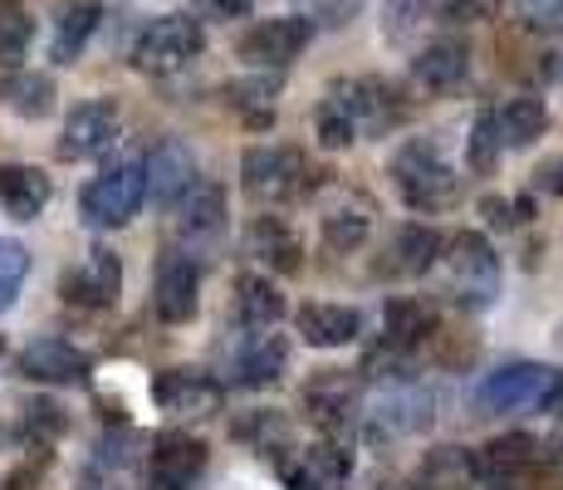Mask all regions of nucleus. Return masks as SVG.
<instances>
[{
	"instance_id": "423d86ee",
	"label": "nucleus",
	"mask_w": 563,
	"mask_h": 490,
	"mask_svg": "<svg viewBox=\"0 0 563 490\" xmlns=\"http://www.w3.org/2000/svg\"><path fill=\"white\" fill-rule=\"evenodd\" d=\"M305 172H309V162L299 148L260 143V148H245V157H241V187L260 206H279L305 192Z\"/></svg>"
},
{
	"instance_id": "39448f33",
	"label": "nucleus",
	"mask_w": 563,
	"mask_h": 490,
	"mask_svg": "<svg viewBox=\"0 0 563 490\" xmlns=\"http://www.w3.org/2000/svg\"><path fill=\"white\" fill-rule=\"evenodd\" d=\"M201 45H206L201 20H191V15H157L153 25L137 35L133 69L137 74H153V79H167V74L187 69V64L201 54Z\"/></svg>"
},
{
	"instance_id": "393cba45",
	"label": "nucleus",
	"mask_w": 563,
	"mask_h": 490,
	"mask_svg": "<svg viewBox=\"0 0 563 490\" xmlns=\"http://www.w3.org/2000/svg\"><path fill=\"white\" fill-rule=\"evenodd\" d=\"M49 177L30 162H5L0 167V206H5L15 221H35L40 211L49 206Z\"/></svg>"
},
{
	"instance_id": "f8f14e48",
	"label": "nucleus",
	"mask_w": 563,
	"mask_h": 490,
	"mask_svg": "<svg viewBox=\"0 0 563 490\" xmlns=\"http://www.w3.org/2000/svg\"><path fill=\"white\" fill-rule=\"evenodd\" d=\"M118 128H123V118H118V104H108V98H89V104H79L69 118H64L59 157L64 162L103 157V152L118 143Z\"/></svg>"
},
{
	"instance_id": "79ce46f5",
	"label": "nucleus",
	"mask_w": 563,
	"mask_h": 490,
	"mask_svg": "<svg viewBox=\"0 0 563 490\" xmlns=\"http://www.w3.org/2000/svg\"><path fill=\"white\" fill-rule=\"evenodd\" d=\"M446 20H461V25H481V20L500 15V0H441Z\"/></svg>"
},
{
	"instance_id": "dca6fc26",
	"label": "nucleus",
	"mask_w": 563,
	"mask_h": 490,
	"mask_svg": "<svg viewBox=\"0 0 563 490\" xmlns=\"http://www.w3.org/2000/svg\"><path fill=\"white\" fill-rule=\"evenodd\" d=\"M118 294H123V260L108 246L89 250L84 265H74L69 275H64V300L79 304V309H108Z\"/></svg>"
},
{
	"instance_id": "a18cd8bd",
	"label": "nucleus",
	"mask_w": 563,
	"mask_h": 490,
	"mask_svg": "<svg viewBox=\"0 0 563 490\" xmlns=\"http://www.w3.org/2000/svg\"><path fill=\"white\" fill-rule=\"evenodd\" d=\"M481 216L495 226V231H505V226L515 221V216H510V202H505V196H485V202H481Z\"/></svg>"
},
{
	"instance_id": "f3484780",
	"label": "nucleus",
	"mask_w": 563,
	"mask_h": 490,
	"mask_svg": "<svg viewBox=\"0 0 563 490\" xmlns=\"http://www.w3.org/2000/svg\"><path fill=\"white\" fill-rule=\"evenodd\" d=\"M143 172H147V202H157V206H177L181 192L201 177L197 157H191V148L181 138H162L143 157Z\"/></svg>"
},
{
	"instance_id": "6e6552de",
	"label": "nucleus",
	"mask_w": 563,
	"mask_h": 490,
	"mask_svg": "<svg viewBox=\"0 0 563 490\" xmlns=\"http://www.w3.org/2000/svg\"><path fill=\"white\" fill-rule=\"evenodd\" d=\"M313 40V25L305 15H275V20H260L241 35V59L251 64V69H289V64L299 59V54L309 50Z\"/></svg>"
},
{
	"instance_id": "2f4dec72",
	"label": "nucleus",
	"mask_w": 563,
	"mask_h": 490,
	"mask_svg": "<svg viewBox=\"0 0 563 490\" xmlns=\"http://www.w3.org/2000/svg\"><path fill=\"white\" fill-rule=\"evenodd\" d=\"M383 334L397 353H402V348H417L421 339L437 334V309L421 300H387L383 304Z\"/></svg>"
},
{
	"instance_id": "58836bf2",
	"label": "nucleus",
	"mask_w": 563,
	"mask_h": 490,
	"mask_svg": "<svg viewBox=\"0 0 563 490\" xmlns=\"http://www.w3.org/2000/svg\"><path fill=\"white\" fill-rule=\"evenodd\" d=\"M25 275H30V250L20 246V241H0V314L15 304V294H20V285H25Z\"/></svg>"
},
{
	"instance_id": "4be33fe9",
	"label": "nucleus",
	"mask_w": 563,
	"mask_h": 490,
	"mask_svg": "<svg viewBox=\"0 0 563 490\" xmlns=\"http://www.w3.org/2000/svg\"><path fill=\"white\" fill-rule=\"evenodd\" d=\"M353 476V451L339 437L313 442L295 466V490H349Z\"/></svg>"
},
{
	"instance_id": "a878e982",
	"label": "nucleus",
	"mask_w": 563,
	"mask_h": 490,
	"mask_svg": "<svg viewBox=\"0 0 563 490\" xmlns=\"http://www.w3.org/2000/svg\"><path fill=\"white\" fill-rule=\"evenodd\" d=\"M539 461V442L525 437V432H510V437H495L485 451H475V466H481L485 481L505 486V481H519L525 471H534Z\"/></svg>"
},
{
	"instance_id": "4468645a",
	"label": "nucleus",
	"mask_w": 563,
	"mask_h": 490,
	"mask_svg": "<svg viewBox=\"0 0 563 490\" xmlns=\"http://www.w3.org/2000/svg\"><path fill=\"white\" fill-rule=\"evenodd\" d=\"M153 402L172 417H211L221 407V383L201 368H167L153 378Z\"/></svg>"
},
{
	"instance_id": "7ed1b4c3",
	"label": "nucleus",
	"mask_w": 563,
	"mask_h": 490,
	"mask_svg": "<svg viewBox=\"0 0 563 490\" xmlns=\"http://www.w3.org/2000/svg\"><path fill=\"white\" fill-rule=\"evenodd\" d=\"M147 202V172L143 157H123V162H108L99 177L79 192V211L84 226L93 231H118L137 216V206Z\"/></svg>"
},
{
	"instance_id": "b1692460",
	"label": "nucleus",
	"mask_w": 563,
	"mask_h": 490,
	"mask_svg": "<svg viewBox=\"0 0 563 490\" xmlns=\"http://www.w3.org/2000/svg\"><path fill=\"white\" fill-rule=\"evenodd\" d=\"M465 74H471V50L456 45V40H431V45L417 50V59H411V79L431 94H451Z\"/></svg>"
},
{
	"instance_id": "5701e85b",
	"label": "nucleus",
	"mask_w": 563,
	"mask_h": 490,
	"mask_svg": "<svg viewBox=\"0 0 563 490\" xmlns=\"http://www.w3.org/2000/svg\"><path fill=\"white\" fill-rule=\"evenodd\" d=\"M363 334V314L353 304H305L299 309V339L309 348H343Z\"/></svg>"
},
{
	"instance_id": "aec40b11",
	"label": "nucleus",
	"mask_w": 563,
	"mask_h": 490,
	"mask_svg": "<svg viewBox=\"0 0 563 490\" xmlns=\"http://www.w3.org/2000/svg\"><path fill=\"white\" fill-rule=\"evenodd\" d=\"M289 373V339L275 329H245L235 353V383L241 388H275Z\"/></svg>"
},
{
	"instance_id": "9d476101",
	"label": "nucleus",
	"mask_w": 563,
	"mask_h": 490,
	"mask_svg": "<svg viewBox=\"0 0 563 490\" xmlns=\"http://www.w3.org/2000/svg\"><path fill=\"white\" fill-rule=\"evenodd\" d=\"M431 417H437V402H431V392L417 388V383H397V388L377 392L373 412H367V437H377V442L417 437V432L431 427Z\"/></svg>"
},
{
	"instance_id": "bb28decb",
	"label": "nucleus",
	"mask_w": 563,
	"mask_h": 490,
	"mask_svg": "<svg viewBox=\"0 0 563 490\" xmlns=\"http://www.w3.org/2000/svg\"><path fill=\"white\" fill-rule=\"evenodd\" d=\"M285 319V290L265 275H241L235 280V324L241 329H275Z\"/></svg>"
},
{
	"instance_id": "ddd939ff",
	"label": "nucleus",
	"mask_w": 563,
	"mask_h": 490,
	"mask_svg": "<svg viewBox=\"0 0 563 490\" xmlns=\"http://www.w3.org/2000/svg\"><path fill=\"white\" fill-rule=\"evenodd\" d=\"M206 471V442L191 432H167L147 456V490H191Z\"/></svg>"
},
{
	"instance_id": "a19ab883",
	"label": "nucleus",
	"mask_w": 563,
	"mask_h": 490,
	"mask_svg": "<svg viewBox=\"0 0 563 490\" xmlns=\"http://www.w3.org/2000/svg\"><path fill=\"white\" fill-rule=\"evenodd\" d=\"M25 427L35 432L40 442H54L64 432V412L54 402H25Z\"/></svg>"
},
{
	"instance_id": "09e8293b",
	"label": "nucleus",
	"mask_w": 563,
	"mask_h": 490,
	"mask_svg": "<svg viewBox=\"0 0 563 490\" xmlns=\"http://www.w3.org/2000/svg\"><path fill=\"white\" fill-rule=\"evenodd\" d=\"M89 490H118V486H89Z\"/></svg>"
},
{
	"instance_id": "37998d69",
	"label": "nucleus",
	"mask_w": 563,
	"mask_h": 490,
	"mask_svg": "<svg viewBox=\"0 0 563 490\" xmlns=\"http://www.w3.org/2000/svg\"><path fill=\"white\" fill-rule=\"evenodd\" d=\"M358 10H363V0H313V15H319L323 25H349Z\"/></svg>"
},
{
	"instance_id": "c756f323",
	"label": "nucleus",
	"mask_w": 563,
	"mask_h": 490,
	"mask_svg": "<svg viewBox=\"0 0 563 490\" xmlns=\"http://www.w3.org/2000/svg\"><path fill=\"white\" fill-rule=\"evenodd\" d=\"M275 98H279V74L275 69H255V74H245V79L225 84V104H231L251 128H269V118H275Z\"/></svg>"
},
{
	"instance_id": "c03bdc74",
	"label": "nucleus",
	"mask_w": 563,
	"mask_h": 490,
	"mask_svg": "<svg viewBox=\"0 0 563 490\" xmlns=\"http://www.w3.org/2000/svg\"><path fill=\"white\" fill-rule=\"evenodd\" d=\"M534 187L549 192V196H563V152H559V157H549L544 167L534 172Z\"/></svg>"
},
{
	"instance_id": "412c9836",
	"label": "nucleus",
	"mask_w": 563,
	"mask_h": 490,
	"mask_svg": "<svg viewBox=\"0 0 563 490\" xmlns=\"http://www.w3.org/2000/svg\"><path fill=\"white\" fill-rule=\"evenodd\" d=\"M373 202H367L363 192H343L339 202L323 206L319 216V231H323V246L333 250V255H349V250H358L367 236H373Z\"/></svg>"
},
{
	"instance_id": "7c9ffc66",
	"label": "nucleus",
	"mask_w": 563,
	"mask_h": 490,
	"mask_svg": "<svg viewBox=\"0 0 563 490\" xmlns=\"http://www.w3.org/2000/svg\"><path fill=\"white\" fill-rule=\"evenodd\" d=\"M99 20H103V10L93 6V0H79V6H64L59 10V20H54V64H74L84 50H89V40H93V30H99Z\"/></svg>"
},
{
	"instance_id": "72a5a7b5",
	"label": "nucleus",
	"mask_w": 563,
	"mask_h": 490,
	"mask_svg": "<svg viewBox=\"0 0 563 490\" xmlns=\"http://www.w3.org/2000/svg\"><path fill=\"white\" fill-rule=\"evenodd\" d=\"M5 104H10V113H20V118H30V123H40V118H49L54 113V79L49 74H30V69H20V74H10L5 79Z\"/></svg>"
},
{
	"instance_id": "f03ea898",
	"label": "nucleus",
	"mask_w": 563,
	"mask_h": 490,
	"mask_svg": "<svg viewBox=\"0 0 563 490\" xmlns=\"http://www.w3.org/2000/svg\"><path fill=\"white\" fill-rule=\"evenodd\" d=\"M437 265H446V294L461 309H490L500 294V255L481 231H456L441 241Z\"/></svg>"
},
{
	"instance_id": "6ab92c4d",
	"label": "nucleus",
	"mask_w": 563,
	"mask_h": 490,
	"mask_svg": "<svg viewBox=\"0 0 563 490\" xmlns=\"http://www.w3.org/2000/svg\"><path fill=\"white\" fill-rule=\"evenodd\" d=\"M245 255L260 270H269V275H295L305 265V246H299V236L279 216H251V226H245Z\"/></svg>"
},
{
	"instance_id": "f257e3e1",
	"label": "nucleus",
	"mask_w": 563,
	"mask_h": 490,
	"mask_svg": "<svg viewBox=\"0 0 563 490\" xmlns=\"http://www.w3.org/2000/svg\"><path fill=\"white\" fill-rule=\"evenodd\" d=\"M563 402V373L549 363H500L475 383L471 407L481 417H515V412H549Z\"/></svg>"
},
{
	"instance_id": "473e14b6",
	"label": "nucleus",
	"mask_w": 563,
	"mask_h": 490,
	"mask_svg": "<svg viewBox=\"0 0 563 490\" xmlns=\"http://www.w3.org/2000/svg\"><path fill=\"white\" fill-rule=\"evenodd\" d=\"M495 123H500L505 148L515 152V148H529L549 128V108H544V98H534V94H515L495 108Z\"/></svg>"
},
{
	"instance_id": "2eb2a0df",
	"label": "nucleus",
	"mask_w": 563,
	"mask_h": 490,
	"mask_svg": "<svg viewBox=\"0 0 563 490\" xmlns=\"http://www.w3.org/2000/svg\"><path fill=\"white\" fill-rule=\"evenodd\" d=\"M343 98H349V113L358 138H387L397 123H402V98L387 79H339Z\"/></svg>"
},
{
	"instance_id": "c9c22d12",
	"label": "nucleus",
	"mask_w": 563,
	"mask_h": 490,
	"mask_svg": "<svg viewBox=\"0 0 563 490\" xmlns=\"http://www.w3.org/2000/svg\"><path fill=\"white\" fill-rule=\"evenodd\" d=\"M427 25H431V0H383V35H387V45L411 50Z\"/></svg>"
},
{
	"instance_id": "f704fd0d",
	"label": "nucleus",
	"mask_w": 563,
	"mask_h": 490,
	"mask_svg": "<svg viewBox=\"0 0 563 490\" xmlns=\"http://www.w3.org/2000/svg\"><path fill=\"white\" fill-rule=\"evenodd\" d=\"M313 133H319V143L329 152H343L358 143V128H353V113H349V98H343V89L333 84L329 94H323V104L313 108Z\"/></svg>"
},
{
	"instance_id": "1a4fd4ad",
	"label": "nucleus",
	"mask_w": 563,
	"mask_h": 490,
	"mask_svg": "<svg viewBox=\"0 0 563 490\" xmlns=\"http://www.w3.org/2000/svg\"><path fill=\"white\" fill-rule=\"evenodd\" d=\"M153 304L162 324H187L201 309V265L187 250H162L157 275H153Z\"/></svg>"
},
{
	"instance_id": "49530a36",
	"label": "nucleus",
	"mask_w": 563,
	"mask_h": 490,
	"mask_svg": "<svg viewBox=\"0 0 563 490\" xmlns=\"http://www.w3.org/2000/svg\"><path fill=\"white\" fill-rule=\"evenodd\" d=\"M211 10H221V15H245V10H255V0H211Z\"/></svg>"
},
{
	"instance_id": "a211bd4d",
	"label": "nucleus",
	"mask_w": 563,
	"mask_h": 490,
	"mask_svg": "<svg viewBox=\"0 0 563 490\" xmlns=\"http://www.w3.org/2000/svg\"><path fill=\"white\" fill-rule=\"evenodd\" d=\"M20 373L30 383H49V388H74L89 378V353L74 348L69 339H35L20 353Z\"/></svg>"
},
{
	"instance_id": "4c0bfd02",
	"label": "nucleus",
	"mask_w": 563,
	"mask_h": 490,
	"mask_svg": "<svg viewBox=\"0 0 563 490\" xmlns=\"http://www.w3.org/2000/svg\"><path fill=\"white\" fill-rule=\"evenodd\" d=\"M505 138H500V123H495V108H481L471 123V138H465V162L475 172H495L505 162Z\"/></svg>"
},
{
	"instance_id": "9b49d317",
	"label": "nucleus",
	"mask_w": 563,
	"mask_h": 490,
	"mask_svg": "<svg viewBox=\"0 0 563 490\" xmlns=\"http://www.w3.org/2000/svg\"><path fill=\"white\" fill-rule=\"evenodd\" d=\"M363 412V388L353 373H313L305 383V417L323 437H339Z\"/></svg>"
},
{
	"instance_id": "0eeeda50",
	"label": "nucleus",
	"mask_w": 563,
	"mask_h": 490,
	"mask_svg": "<svg viewBox=\"0 0 563 490\" xmlns=\"http://www.w3.org/2000/svg\"><path fill=\"white\" fill-rule=\"evenodd\" d=\"M172 211H177L181 250L201 265V255H211V250L221 246V236H225V192L216 187V182L197 177L187 192H181V202L172 206Z\"/></svg>"
},
{
	"instance_id": "20e7f679",
	"label": "nucleus",
	"mask_w": 563,
	"mask_h": 490,
	"mask_svg": "<svg viewBox=\"0 0 563 490\" xmlns=\"http://www.w3.org/2000/svg\"><path fill=\"white\" fill-rule=\"evenodd\" d=\"M393 182L411 211H446V206L461 202V177L441 162L437 143H427V138L407 143L393 157Z\"/></svg>"
},
{
	"instance_id": "cd10ccee",
	"label": "nucleus",
	"mask_w": 563,
	"mask_h": 490,
	"mask_svg": "<svg viewBox=\"0 0 563 490\" xmlns=\"http://www.w3.org/2000/svg\"><path fill=\"white\" fill-rule=\"evenodd\" d=\"M417 481L427 490H471L475 481H481V466H475V451L446 442V446H431V451L421 456Z\"/></svg>"
},
{
	"instance_id": "ea45409f",
	"label": "nucleus",
	"mask_w": 563,
	"mask_h": 490,
	"mask_svg": "<svg viewBox=\"0 0 563 490\" xmlns=\"http://www.w3.org/2000/svg\"><path fill=\"white\" fill-rule=\"evenodd\" d=\"M515 10L539 35H563V0H515Z\"/></svg>"
},
{
	"instance_id": "c85d7f7f",
	"label": "nucleus",
	"mask_w": 563,
	"mask_h": 490,
	"mask_svg": "<svg viewBox=\"0 0 563 490\" xmlns=\"http://www.w3.org/2000/svg\"><path fill=\"white\" fill-rule=\"evenodd\" d=\"M387 270L393 275H407V280H417V275H427V270H437V255H441V236L431 231V226H417V221H407L402 231L393 236V246H387Z\"/></svg>"
},
{
	"instance_id": "de8ad7c7",
	"label": "nucleus",
	"mask_w": 563,
	"mask_h": 490,
	"mask_svg": "<svg viewBox=\"0 0 563 490\" xmlns=\"http://www.w3.org/2000/svg\"><path fill=\"white\" fill-rule=\"evenodd\" d=\"M554 79L563 84V54H559V64H554Z\"/></svg>"
},
{
	"instance_id": "e433bc0d",
	"label": "nucleus",
	"mask_w": 563,
	"mask_h": 490,
	"mask_svg": "<svg viewBox=\"0 0 563 490\" xmlns=\"http://www.w3.org/2000/svg\"><path fill=\"white\" fill-rule=\"evenodd\" d=\"M30 40H35V15H30L25 0H0V64L15 69L25 59Z\"/></svg>"
}]
</instances>
